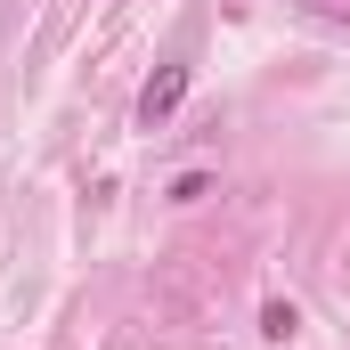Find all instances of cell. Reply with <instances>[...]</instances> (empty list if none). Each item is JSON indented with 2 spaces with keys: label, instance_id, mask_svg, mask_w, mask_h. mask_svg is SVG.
<instances>
[{
  "label": "cell",
  "instance_id": "3",
  "mask_svg": "<svg viewBox=\"0 0 350 350\" xmlns=\"http://www.w3.org/2000/svg\"><path fill=\"white\" fill-rule=\"evenodd\" d=\"M204 196H212V179H204V172H179V179H172V204H204Z\"/></svg>",
  "mask_w": 350,
  "mask_h": 350
},
{
  "label": "cell",
  "instance_id": "4",
  "mask_svg": "<svg viewBox=\"0 0 350 350\" xmlns=\"http://www.w3.org/2000/svg\"><path fill=\"white\" fill-rule=\"evenodd\" d=\"M310 16H326V25H350V0H301Z\"/></svg>",
  "mask_w": 350,
  "mask_h": 350
},
{
  "label": "cell",
  "instance_id": "1",
  "mask_svg": "<svg viewBox=\"0 0 350 350\" xmlns=\"http://www.w3.org/2000/svg\"><path fill=\"white\" fill-rule=\"evenodd\" d=\"M187 82H196V66H187V57L155 66V74H147V90H139V131H163V122L179 114V98H187Z\"/></svg>",
  "mask_w": 350,
  "mask_h": 350
},
{
  "label": "cell",
  "instance_id": "2",
  "mask_svg": "<svg viewBox=\"0 0 350 350\" xmlns=\"http://www.w3.org/2000/svg\"><path fill=\"white\" fill-rule=\"evenodd\" d=\"M293 334H301V310H293V301H261V342H293Z\"/></svg>",
  "mask_w": 350,
  "mask_h": 350
}]
</instances>
